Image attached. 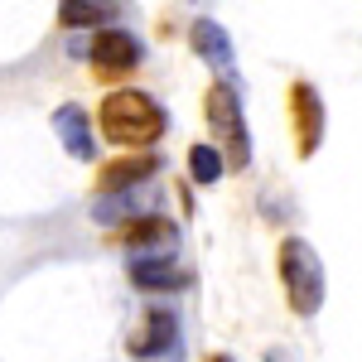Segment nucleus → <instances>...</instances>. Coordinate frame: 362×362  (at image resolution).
<instances>
[{"label":"nucleus","mask_w":362,"mask_h":362,"mask_svg":"<svg viewBox=\"0 0 362 362\" xmlns=\"http://www.w3.org/2000/svg\"><path fill=\"white\" fill-rule=\"evenodd\" d=\"M102 136L112 140V145H126V150H140V145H155V140L165 136V112H160V102L155 97H145L136 87H121V92H107V102H102Z\"/></svg>","instance_id":"1"},{"label":"nucleus","mask_w":362,"mask_h":362,"mask_svg":"<svg viewBox=\"0 0 362 362\" xmlns=\"http://www.w3.org/2000/svg\"><path fill=\"white\" fill-rule=\"evenodd\" d=\"M280 285H285V300L295 314H305V319L319 314V305H324V261L305 237L280 242Z\"/></svg>","instance_id":"2"},{"label":"nucleus","mask_w":362,"mask_h":362,"mask_svg":"<svg viewBox=\"0 0 362 362\" xmlns=\"http://www.w3.org/2000/svg\"><path fill=\"white\" fill-rule=\"evenodd\" d=\"M203 116H208V126L223 140V165L247 169L251 165V136H247V121H242V97H237V87L218 78V83L208 87V97H203Z\"/></svg>","instance_id":"3"},{"label":"nucleus","mask_w":362,"mask_h":362,"mask_svg":"<svg viewBox=\"0 0 362 362\" xmlns=\"http://www.w3.org/2000/svg\"><path fill=\"white\" fill-rule=\"evenodd\" d=\"M73 54L87 58V63L97 68L102 83H116L121 73H131V68L140 63V44H136V34H126V29H102L97 39L73 44Z\"/></svg>","instance_id":"4"},{"label":"nucleus","mask_w":362,"mask_h":362,"mask_svg":"<svg viewBox=\"0 0 362 362\" xmlns=\"http://www.w3.org/2000/svg\"><path fill=\"white\" fill-rule=\"evenodd\" d=\"M116 247L136 251V256H174L179 227L169 218H160V213H140V218H126L116 227Z\"/></svg>","instance_id":"5"},{"label":"nucleus","mask_w":362,"mask_h":362,"mask_svg":"<svg viewBox=\"0 0 362 362\" xmlns=\"http://www.w3.org/2000/svg\"><path fill=\"white\" fill-rule=\"evenodd\" d=\"M174 348H179V319L169 309H145L131 338H126L131 358H155V353H174Z\"/></svg>","instance_id":"6"},{"label":"nucleus","mask_w":362,"mask_h":362,"mask_svg":"<svg viewBox=\"0 0 362 362\" xmlns=\"http://www.w3.org/2000/svg\"><path fill=\"white\" fill-rule=\"evenodd\" d=\"M290 112H295V145L309 160L324 145V102H319V92L309 83H295L290 87Z\"/></svg>","instance_id":"7"},{"label":"nucleus","mask_w":362,"mask_h":362,"mask_svg":"<svg viewBox=\"0 0 362 362\" xmlns=\"http://www.w3.org/2000/svg\"><path fill=\"white\" fill-rule=\"evenodd\" d=\"M189 39H194V54L227 83V78H232V39H227V29L218 25V20H198V25L189 29Z\"/></svg>","instance_id":"8"},{"label":"nucleus","mask_w":362,"mask_h":362,"mask_svg":"<svg viewBox=\"0 0 362 362\" xmlns=\"http://www.w3.org/2000/svg\"><path fill=\"white\" fill-rule=\"evenodd\" d=\"M54 131H58L63 150H68L73 160H92V155H97V145H92V121H87V112L78 102H63L54 112Z\"/></svg>","instance_id":"9"},{"label":"nucleus","mask_w":362,"mask_h":362,"mask_svg":"<svg viewBox=\"0 0 362 362\" xmlns=\"http://www.w3.org/2000/svg\"><path fill=\"white\" fill-rule=\"evenodd\" d=\"M155 169H160V160H155V155H126V160L102 165V174H97V189H102L107 198H112V194H126V189L145 184Z\"/></svg>","instance_id":"10"},{"label":"nucleus","mask_w":362,"mask_h":362,"mask_svg":"<svg viewBox=\"0 0 362 362\" xmlns=\"http://www.w3.org/2000/svg\"><path fill=\"white\" fill-rule=\"evenodd\" d=\"M131 285L136 290H184L189 271L174 266V256H136L131 261Z\"/></svg>","instance_id":"11"},{"label":"nucleus","mask_w":362,"mask_h":362,"mask_svg":"<svg viewBox=\"0 0 362 362\" xmlns=\"http://www.w3.org/2000/svg\"><path fill=\"white\" fill-rule=\"evenodd\" d=\"M116 15V0H58V25L63 29H92Z\"/></svg>","instance_id":"12"},{"label":"nucleus","mask_w":362,"mask_h":362,"mask_svg":"<svg viewBox=\"0 0 362 362\" xmlns=\"http://www.w3.org/2000/svg\"><path fill=\"white\" fill-rule=\"evenodd\" d=\"M223 150H218V145H194V150H189V179H194V184H218V179H223Z\"/></svg>","instance_id":"13"},{"label":"nucleus","mask_w":362,"mask_h":362,"mask_svg":"<svg viewBox=\"0 0 362 362\" xmlns=\"http://www.w3.org/2000/svg\"><path fill=\"white\" fill-rule=\"evenodd\" d=\"M266 362H290V358H285V353H266Z\"/></svg>","instance_id":"14"},{"label":"nucleus","mask_w":362,"mask_h":362,"mask_svg":"<svg viewBox=\"0 0 362 362\" xmlns=\"http://www.w3.org/2000/svg\"><path fill=\"white\" fill-rule=\"evenodd\" d=\"M213 362H232V358H227V353H218V358H213Z\"/></svg>","instance_id":"15"}]
</instances>
